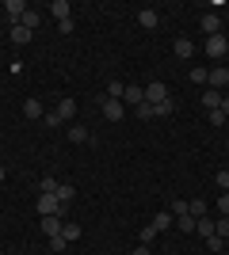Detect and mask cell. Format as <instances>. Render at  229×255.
<instances>
[{"mask_svg":"<svg viewBox=\"0 0 229 255\" xmlns=\"http://www.w3.org/2000/svg\"><path fill=\"white\" fill-rule=\"evenodd\" d=\"M122 99H126V103H145V88H138V84H126V92H122Z\"/></svg>","mask_w":229,"mask_h":255,"instance_id":"cell-11","label":"cell"},{"mask_svg":"<svg viewBox=\"0 0 229 255\" xmlns=\"http://www.w3.org/2000/svg\"><path fill=\"white\" fill-rule=\"evenodd\" d=\"M172 111H176L172 99H164V103H153V115H172Z\"/></svg>","mask_w":229,"mask_h":255,"instance_id":"cell-28","label":"cell"},{"mask_svg":"<svg viewBox=\"0 0 229 255\" xmlns=\"http://www.w3.org/2000/svg\"><path fill=\"white\" fill-rule=\"evenodd\" d=\"M61 229H65V225H61V217H42V233H46V236H57Z\"/></svg>","mask_w":229,"mask_h":255,"instance_id":"cell-17","label":"cell"},{"mask_svg":"<svg viewBox=\"0 0 229 255\" xmlns=\"http://www.w3.org/2000/svg\"><path fill=\"white\" fill-rule=\"evenodd\" d=\"M203 107H207V115H210V111H218V107H222V92L207 88V92H203Z\"/></svg>","mask_w":229,"mask_h":255,"instance_id":"cell-12","label":"cell"},{"mask_svg":"<svg viewBox=\"0 0 229 255\" xmlns=\"http://www.w3.org/2000/svg\"><path fill=\"white\" fill-rule=\"evenodd\" d=\"M23 115H27V118H42L46 111H42V103H38V99H27V103H23Z\"/></svg>","mask_w":229,"mask_h":255,"instance_id":"cell-19","label":"cell"},{"mask_svg":"<svg viewBox=\"0 0 229 255\" xmlns=\"http://www.w3.org/2000/svg\"><path fill=\"white\" fill-rule=\"evenodd\" d=\"M122 115H126L122 99H103V118H107V122H122Z\"/></svg>","mask_w":229,"mask_h":255,"instance_id":"cell-5","label":"cell"},{"mask_svg":"<svg viewBox=\"0 0 229 255\" xmlns=\"http://www.w3.org/2000/svg\"><path fill=\"white\" fill-rule=\"evenodd\" d=\"M57 187H61V183H57L54 175H42V194H57Z\"/></svg>","mask_w":229,"mask_h":255,"instance_id":"cell-27","label":"cell"},{"mask_svg":"<svg viewBox=\"0 0 229 255\" xmlns=\"http://www.w3.org/2000/svg\"><path fill=\"white\" fill-rule=\"evenodd\" d=\"M226 84H229V69H226V65H214V69H210V76H207V88L222 92Z\"/></svg>","mask_w":229,"mask_h":255,"instance_id":"cell-3","label":"cell"},{"mask_svg":"<svg viewBox=\"0 0 229 255\" xmlns=\"http://www.w3.org/2000/svg\"><path fill=\"white\" fill-rule=\"evenodd\" d=\"M226 149H229V141H226Z\"/></svg>","mask_w":229,"mask_h":255,"instance_id":"cell-42","label":"cell"},{"mask_svg":"<svg viewBox=\"0 0 229 255\" xmlns=\"http://www.w3.org/2000/svg\"><path fill=\"white\" fill-rule=\"evenodd\" d=\"M38 23H42V15H38V11H23V27H27V31H34V27H38Z\"/></svg>","mask_w":229,"mask_h":255,"instance_id":"cell-23","label":"cell"},{"mask_svg":"<svg viewBox=\"0 0 229 255\" xmlns=\"http://www.w3.org/2000/svg\"><path fill=\"white\" fill-rule=\"evenodd\" d=\"M130 255H149V248H145V244H138V248H134Z\"/></svg>","mask_w":229,"mask_h":255,"instance_id":"cell-40","label":"cell"},{"mask_svg":"<svg viewBox=\"0 0 229 255\" xmlns=\"http://www.w3.org/2000/svg\"><path fill=\"white\" fill-rule=\"evenodd\" d=\"M226 53H229V38H226V34H210V38H207V57L222 61Z\"/></svg>","mask_w":229,"mask_h":255,"instance_id":"cell-2","label":"cell"},{"mask_svg":"<svg viewBox=\"0 0 229 255\" xmlns=\"http://www.w3.org/2000/svg\"><path fill=\"white\" fill-rule=\"evenodd\" d=\"M168 213H172V217H180V213H187V202H184V198H176V206H172V210H168Z\"/></svg>","mask_w":229,"mask_h":255,"instance_id":"cell-36","label":"cell"},{"mask_svg":"<svg viewBox=\"0 0 229 255\" xmlns=\"http://www.w3.org/2000/svg\"><path fill=\"white\" fill-rule=\"evenodd\" d=\"M50 11H54L57 23H65L69 15H73V4H69V0H54V4H50Z\"/></svg>","mask_w":229,"mask_h":255,"instance_id":"cell-9","label":"cell"},{"mask_svg":"<svg viewBox=\"0 0 229 255\" xmlns=\"http://www.w3.org/2000/svg\"><path fill=\"white\" fill-rule=\"evenodd\" d=\"M214 233H218L222 240H226V236H229V217H222V221H214Z\"/></svg>","mask_w":229,"mask_h":255,"instance_id":"cell-33","label":"cell"},{"mask_svg":"<svg viewBox=\"0 0 229 255\" xmlns=\"http://www.w3.org/2000/svg\"><path fill=\"white\" fill-rule=\"evenodd\" d=\"M195 217H191V213H180V217H176V229H180V233H195Z\"/></svg>","mask_w":229,"mask_h":255,"instance_id":"cell-18","label":"cell"},{"mask_svg":"<svg viewBox=\"0 0 229 255\" xmlns=\"http://www.w3.org/2000/svg\"><path fill=\"white\" fill-rule=\"evenodd\" d=\"M191 53H195V42H191V38H176V57H180V61H187Z\"/></svg>","mask_w":229,"mask_h":255,"instance_id":"cell-14","label":"cell"},{"mask_svg":"<svg viewBox=\"0 0 229 255\" xmlns=\"http://www.w3.org/2000/svg\"><path fill=\"white\" fill-rule=\"evenodd\" d=\"M61 236H65V240H69V244H73V240H76V236H80V229H76V225H65V229H61Z\"/></svg>","mask_w":229,"mask_h":255,"instance_id":"cell-34","label":"cell"},{"mask_svg":"<svg viewBox=\"0 0 229 255\" xmlns=\"http://www.w3.org/2000/svg\"><path fill=\"white\" fill-rule=\"evenodd\" d=\"M31 34L34 31H27L23 23H15V27H11V42H15V46H27V42H31Z\"/></svg>","mask_w":229,"mask_h":255,"instance_id":"cell-13","label":"cell"},{"mask_svg":"<svg viewBox=\"0 0 229 255\" xmlns=\"http://www.w3.org/2000/svg\"><path fill=\"white\" fill-rule=\"evenodd\" d=\"M203 34H207V38H210V34H222V19L214 15V11H207V15H203Z\"/></svg>","mask_w":229,"mask_h":255,"instance_id":"cell-10","label":"cell"},{"mask_svg":"<svg viewBox=\"0 0 229 255\" xmlns=\"http://www.w3.org/2000/svg\"><path fill=\"white\" fill-rule=\"evenodd\" d=\"M172 221H176V217H172V213H168V210H164V213H157V217H153V229H157V233H164V229H172Z\"/></svg>","mask_w":229,"mask_h":255,"instance_id":"cell-16","label":"cell"},{"mask_svg":"<svg viewBox=\"0 0 229 255\" xmlns=\"http://www.w3.org/2000/svg\"><path fill=\"white\" fill-rule=\"evenodd\" d=\"M164 99H168V84H161V80L145 84V103H164Z\"/></svg>","mask_w":229,"mask_h":255,"instance_id":"cell-4","label":"cell"},{"mask_svg":"<svg viewBox=\"0 0 229 255\" xmlns=\"http://www.w3.org/2000/svg\"><path fill=\"white\" fill-rule=\"evenodd\" d=\"M65 137L73 141V145H88V141H92V133H88L84 126H76V122H69V129H65Z\"/></svg>","mask_w":229,"mask_h":255,"instance_id":"cell-7","label":"cell"},{"mask_svg":"<svg viewBox=\"0 0 229 255\" xmlns=\"http://www.w3.org/2000/svg\"><path fill=\"white\" fill-rule=\"evenodd\" d=\"M50 248H54V252H65V248H69V240H65L61 233H57V236H50Z\"/></svg>","mask_w":229,"mask_h":255,"instance_id":"cell-31","label":"cell"},{"mask_svg":"<svg viewBox=\"0 0 229 255\" xmlns=\"http://www.w3.org/2000/svg\"><path fill=\"white\" fill-rule=\"evenodd\" d=\"M134 115L142 118V122H145V118H153V103H138V107H134Z\"/></svg>","mask_w":229,"mask_h":255,"instance_id":"cell-29","label":"cell"},{"mask_svg":"<svg viewBox=\"0 0 229 255\" xmlns=\"http://www.w3.org/2000/svg\"><path fill=\"white\" fill-rule=\"evenodd\" d=\"M42 122H46L50 129H61V126H65V118L57 115V111H46V115H42Z\"/></svg>","mask_w":229,"mask_h":255,"instance_id":"cell-20","label":"cell"},{"mask_svg":"<svg viewBox=\"0 0 229 255\" xmlns=\"http://www.w3.org/2000/svg\"><path fill=\"white\" fill-rule=\"evenodd\" d=\"M157 23H161V15L153 8H142L138 11V27H145V31H157Z\"/></svg>","mask_w":229,"mask_h":255,"instance_id":"cell-8","label":"cell"},{"mask_svg":"<svg viewBox=\"0 0 229 255\" xmlns=\"http://www.w3.org/2000/svg\"><path fill=\"white\" fill-rule=\"evenodd\" d=\"M214 183H218L222 191H229V171H218V175H214Z\"/></svg>","mask_w":229,"mask_h":255,"instance_id":"cell-35","label":"cell"},{"mask_svg":"<svg viewBox=\"0 0 229 255\" xmlns=\"http://www.w3.org/2000/svg\"><path fill=\"white\" fill-rule=\"evenodd\" d=\"M187 213H191V217H207V202H203V198H195V202H187Z\"/></svg>","mask_w":229,"mask_h":255,"instance_id":"cell-22","label":"cell"},{"mask_svg":"<svg viewBox=\"0 0 229 255\" xmlns=\"http://www.w3.org/2000/svg\"><path fill=\"white\" fill-rule=\"evenodd\" d=\"M210 122H214V126H226L229 118H226V115H222V111H210Z\"/></svg>","mask_w":229,"mask_h":255,"instance_id":"cell-37","label":"cell"},{"mask_svg":"<svg viewBox=\"0 0 229 255\" xmlns=\"http://www.w3.org/2000/svg\"><path fill=\"white\" fill-rule=\"evenodd\" d=\"M195 233L203 236V240H207V236H214V221H210V217H199V225H195Z\"/></svg>","mask_w":229,"mask_h":255,"instance_id":"cell-21","label":"cell"},{"mask_svg":"<svg viewBox=\"0 0 229 255\" xmlns=\"http://www.w3.org/2000/svg\"><path fill=\"white\" fill-rule=\"evenodd\" d=\"M34 206H38V217H57L65 202H61L57 194H38V202H34Z\"/></svg>","mask_w":229,"mask_h":255,"instance_id":"cell-1","label":"cell"},{"mask_svg":"<svg viewBox=\"0 0 229 255\" xmlns=\"http://www.w3.org/2000/svg\"><path fill=\"white\" fill-rule=\"evenodd\" d=\"M218 111H222V115L229 118V96H222V107H218Z\"/></svg>","mask_w":229,"mask_h":255,"instance_id":"cell-39","label":"cell"},{"mask_svg":"<svg viewBox=\"0 0 229 255\" xmlns=\"http://www.w3.org/2000/svg\"><path fill=\"white\" fill-rule=\"evenodd\" d=\"M73 187H69V183H61V187H57V198H61V202H73Z\"/></svg>","mask_w":229,"mask_h":255,"instance_id":"cell-30","label":"cell"},{"mask_svg":"<svg viewBox=\"0 0 229 255\" xmlns=\"http://www.w3.org/2000/svg\"><path fill=\"white\" fill-rule=\"evenodd\" d=\"M122 92H126V84H119V80L107 84V99H122Z\"/></svg>","mask_w":229,"mask_h":255,"instance_id":"cell-26","label":"cell"},{"mask_svg":"<svg viewBox=\"0 0 229 255\" xmlns=\"http://www.w3.org/2000/svg\"><path fill=\"white\" fill-rule=\"evenodd\" d=\"M191 84H207V76H210V69H203V65H195V69H191Z\"/></svg>","mask_w":229,"mask_h":255,"instance_id":"cell-24","label":"cell"},{"mask_svg":"<svg viewBox=\"0 0 229 255\" xmlns=\"http://www.w3.org/2000/svg\"><path fill=\"white\" fill-rule=\"evenodd\" d=\"M153 236H157V229H153V225H142V233H138V240H142L145 248L153 244Z\"/></svg>","mask_w":229,"mask_h":255,"instance_id":"cell-25","label":"cell"},{"mask_svg":"<svg viewBox=\"0 0 229 255\" xmlns=\"http://www.w3.org/2000/svg\"><path fill=\"white\" fill-rule=\"evenodd\" d=\"M57 115L65 118V122H73L76 118V99H61V103H57Z\"/></svg>","mask_w":229,"mask_h":255,"instance_id":"cell-15","label":"cell"},{"mask_svg":"<svg viewBox=\"0 0 229 255\" xmlns=\"http://www.w3.org/2000/svg\"><path fill=\"white\" fill-rule=\"evenodd\" d=\"M207 248H210V252H222V248H226V240L214 233V236H207Z\"/></svg>","mask_w":229,"mask_h":255,"instance_id":"cell-32","label":"cell"},{"mask_svg":"<svg viewBox=\"0 0 229 255\" xmlns=\"http://www.w3.org/2000/svg\"><path fill=\"white\" fill-rule=\"evenodd\" d=\"M4 179H8V171H4V164H0V183H4Z\"/></svg>","mask_w":229,"mask_h":255,"instance_id":"cell-41","label":"cell"},{"mask_svg":"<svg viewBox=\"0 0 229 255\" xmlns=\"http://www.w3.org/2000/svg\"><path fill=\"white\" fill-rule=\"evenodd\" d=\"M23 11H27V4H23V0H4V15L11 19V27H15V23H23Z\"/></svg>","mask_w":229,"mask_h":255,"instance_id":"cell-6","label":"cell"},{"mask_svg":"<svg viewBox=\"0 0 229 255\" xmlns=\"http://www.w3.org/2000/svg\"><path fill=\"white\" fill-rule=\"evenodd\" d=\"M218 210H222V213L229 217V194H222V198H218Z\"/></svg>","mask_w":229,"mask_h":255,"instance_id":"cell-38","label":"cell"}]
</instances>
